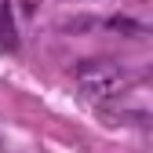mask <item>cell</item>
I'll return each instance as SVG.
<instances>
[{"mask_svg": "<svg viewBox=\"0 0 153 153\" xmlns=\"http://www.w3.org/2000/svg\"><path fill=\"white\" fill-rule=\"evenodd\" d=\"M76 76H80V91L88 95V99H95V102L113 99V95H120L131 84V73L120 62H109V59L80 62V66H76Z\"/></svg>", "mask_w": 153, "mask_h": 153, "instance_id": "obj_1", "label": "cell"}, {"mask_svg": "<svg viewBox=\"0 0 153 153\" xmlns=\"http://www.w3.org/2000/svg\"><path fill=\"white\" fill-rule=\"evenodd\" d=\"M0 44H4L7 51L18 44V40H15V18H11V11H7V0H0Z\"/></svg>", "mask_w": 153, "mask_h": 153, "instance_id": "obj_2", "label": "cell"}, {"mask_svg": "<svg viewBox=\"0 0 153 153\" xmlns=\"http://www.w3.org/2000/svg\"><path fill=\"white\" fill-rule=\"evenodd\" d=\"M106 29H117V33H131V36L146 33V26H142V22H135V18H128V15H113L109 22H106Z\"/></svg>", "mask_w": 153, "mask_h": 153, "instance_id": "obj_3", "label": "cell"}]
</instances>
